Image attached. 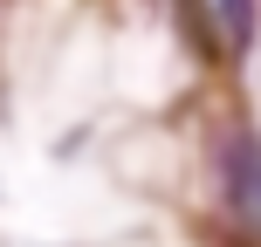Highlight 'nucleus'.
Segmentation results:
<instances>
[{"label": "nucleus", "instance_id": "obj_1", "mask_svg": "<svg viewBox=\"0 0 261 247\" xmlns=\"http://www.w3.org/2000/svg\"><path fill=\"white\" fill-rule=\"evenodd\" d=\"M220 193H227V213L248 234H261V130L254 124H234L220 138Z\"/></svg>", "mask_w": 261, "mask_h": 247}, {"label": "nucleus", "instance_id": "obj_2", "mask_svg": "<svg viewBox=\"0 0 261 247\" xmlns=\"http://www.w3.org/2000/svg\"><path fill=\"white\" fill-rule=\"evenodd\" d=\"M213 35H220L227 62H248V48L261 35V0H213Z\"/></svg>", "mask_w": 261, "mask_h": 247}]
</instances>
